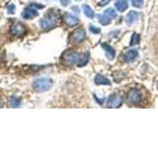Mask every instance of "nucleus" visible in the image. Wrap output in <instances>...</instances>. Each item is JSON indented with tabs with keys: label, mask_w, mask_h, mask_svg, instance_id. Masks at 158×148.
Wrapping results in <instances>:
<instances>
[{
	"label": "nucleus",
	"mask_w": 158,
	"mask_h": 148,
	"mask_svg": "<svg viewBox=\"0 0 158 148\" xmlns=\"http://www.w3.org/2000/svg\"><path fill=\"white\" fill-rule=\"evenodd\" d=\"M52 80L51 78H39L33 82V88L37 92H46L52 88Z\"/></svg>",
	"instance_id": "obj_1"
},
{
	"label": "nucleus",
	"mask_w": 158,
	"mask_h": 148,
	"mask_svg": "<svg viewBox=\"0 0 158 148\" xmlns=\"http://www.w3.org/2000/svg\"><path fill=\"white\" fill-rule=\"evenodd\" d=\"M56 17L52 12H49L46 17L44 19L41 20L40 22V25H41V28L43 30H51L52 28H53L56 26Z\"/></svg>",
	"instance_id": "obj_2"
},
{
	"label": "nucleus",
	"mask_w": 158,
	"mask_h": 148,
	"mask_svg": "<svg viewBox=\"0 0 158 148\" xmlns=\"http://www.w3.org/2000/svg\"><path fill=\"white\" fill-rule=\"evenodd\" d=\"M79 59V56L76 51H72V49H68V51H64L62 54V60L66 65H74Z\"/></svg>",
	"instance_id": "obj_3"
},
{
	"label": "nucleus",
	"mask_w": 158,
	"mask_h": 148,
	"mask_svg": "<svg viewBox=\"0 0 158 148\" xmlns=\"http://www.w3.org/2000/svg\"><path fill=\"white\" fill-rule=\"evenodd\" d=\"M142 100V94L138 89H131L127 94V102L131 105H137Z\"/></svg>",
	"instance_id": "obj_4"
},
{
	"label": "nucleus",
	"mask_w": 158,
	"mask_h": 148,
	"mask_svg": "<svg viewBox=\"0 0 158 148\" xmlns=\"http://www.w3.org/2000/svg\"><path fill=\"white\" fill-rule=\"evenodd\" d=\"M26 27L25 25L20 22H15L10 27V34H12L13 36L16 37H22L23 35L26 34Z\"/></svg>",
	"instance_id": "obj_5"
},
{
	"label": "nucleus",
	"mask_w": 158,
	"mask_h": 148,
	"mask_svg": "<svg viewBox=\"0 0 158 148\" xmlns=\"http://www.w3.org/2000/svg\"><path fill=\"white\" fill-rule=\"evenodd\" d=\"M122 103H123L122 96L115 93V94H112V95L109 97L108 102H107V107L108 108H114V109L118 108V107L122 106Z\"/></svg>",
	"instance_id": "obj_6"
},
{
	"label": "nucleus",
	"mask_w": 158,
	"mask_h": 148,
	"mask_svg": "<svg viewBox=\"0 0 158 148\" xmlns=\"http://www.w3.org/2000/svg\"><path fill=\"white\" fill-rule=\"evenodd\" d=\"M85 39H86L85 31H84L83 29L79 28V29H76L75 31H73L70 37V41L71 43H82Z\"/></svg>",
	"instance_id": "obj_7"
},
{
	"label": "nucleus",
	"mask_w": 158,
	"mask_h": 148,
	"mask_svg": "<svg viewBox=\"0 0 158 148\" xmlns=\"http://www.w3.org/2000/svg\"><path fill=\"white\" fill-rule=\"evenodd\" d=\"M64 23H65L68 27H74L79 23V19L74 16V15L70 13H65L64 14Z\"/></svg>",
	"instance_id": "obj_8"
},
{
	"label": "nucleus",
	"mask_w": 158,
	"mask_h": 148,
	"mask_svg": "<svg viewBox=\"0 0 158 148\" xmlns=\"http://www.w3.org/2000/svg\"><path fill=\"white\" fill-rule=\"evenodd\" d=\"M38 16H39V12L35 8H33L32 6L27 7L22 12V17L24 19H27V20H29V19H34L35 17H38Z\"/></svg>",
	"instance_id": "obj_9"
},
{
	"label": "nucleus",
	"mask_w": 158,
	"mask_h": 148,
	"mask_svg": "<svg viewBox=\"0 0 158 148\" xmlns=\"http://www.w3.org/2000/svg\"><path fill=\"white\" fill-rule=\"evenodd\" d=\"M137 56H138V51L136 49H131V51H128L125 53L123 60L127 63H130V62H132L133 60H135Z\"/></svg>",
	"instance_id": "obj_10"
},
{
	"label": "nucleus",
	"mask_w": 158,
	"mask_h": 148,
	"mask_svg": "<svg viewBox=\"0 0 158 148\" xmlns=\"http://www.w3.org/2000/svg\"><path fill=\"white\" fill-rule=\"evenodd\" d=\"M102 48L106 52V56L107 57L110 59V60H112V59L115 58V56H116V52H115V49H114L111 46H109L108 43H102L101 44Z\"/></svg>",
	"instance_id": "obj_11"
},
{
	"label": "nucleus",
	"mask_w": 158,
	"mask_h": 148,
	"mask_svg": "<svg viewBox=\"0 0 158 148\" xmlns=\"http://www.w3.org/2000/svg\"><path fill=\"white\" fill-rule=\"evenodd\" d=\"M138 13L136 12V11H130L128 12V14L127 15V25H131V24H133V23H135L137 20H138Z\"/></svg>",
	"instance_id": "obj_12"
},
{
	"label": "nucleus",
	"mask_w": 158,
	"mask_h": 148,
	"mask_svg": "<svg viewBox=\"0 0 158 148\" xmlns=\"http://www.w3.org/2000/svg\"><path fill=\"white\" fill-rule=\"evenodd\" d=\"M89 58H90V53H89V51L84 52L81 56H79V59H78V61H77V65L79 67L85 66L86 64L88 63V61H89Z\"/></svg>",
	"instance_id": "obj_13"
},
{
	"label": "nucleus",
	"mask_w": 158,
	"mask_h": 148,
	"mask_svg": "<svg viewBox=\"0 0 158 148\" xmlns=\"http://www.w3.org/2000/svg\"><path fill=\"white\" fill-rule=\"evenodd\" d=\"M95 84L96 85H111V81L105 76L101 75V74H97L95 77Z\"/></svg>",
	"instance_id": "obj_14"
},
{
	"label": "nucleus",
	"mask_w": 158,
	"mask_h": 148,
	"mask_svg": "<svg viewBox=\"0 0 158 148\" xmlns=\"http://www.w3.org/2000/svg\"><path fill=\"white\" fill-rule=\"evenodd\" d=\"M115 6L118 9V11L125 12L128 7L127 0H117L116 3H115Z\"/></svg>",
	"instance_id": "obj_15"
},
{
	"label": "nucleus",
	"mask_w": 158,
	"mask_h": 148,
	"mask_svg": "<svg viewBox=\"0 0 158 148\" xmlns=\"http://www.w3.org/2000/svg\"><path fill=\"white\" fill-rule=\"evenodd\" d=\"M82 10H83V13L85 14V16L89 19H93L95 17V12L94 10L89 6L87 4H83L82 5Z\"/></svg>",
	"instance_id": "obj_16"
},
{
	"label": "nucleus",
	"mask_w": 158,
	"mask_h": 148,
	"mask_svg": "<svg viewBox=\"0 0 158 148\" xmlns=\"http://www.w3.org/2000/svg\"><path fill=\"white\" fill-rule=\"evenodd\" d=\"M97 18H98L99 23L104 25V26H107V25L111 24V21H112V19L109 16H107L106 14H99L97 15Z\"/></svg>",
	"instance_id": "obj_17"
},
{
	"label": "nucleus",
	"mask_w": 158,
	"mask_h": 148,
	"mask_svg": "<svg viewBox=\"0 0 158 148\" xmlns=\"http://www.w3.org/2000/svg\"><path fill=\"white\" fill-rule=\"evenodd\" d=\"M9 104L12 108H19L21 105V101L16 97H10L9 99Z\"/></svg>",
	"instance_id": "obj_18"
},
{
	"label": "nucleus",
	"mask_w": 158,
	"mask_h": 148,
	"mask_svg": "<svg viewBox=\"0 0 158 148\" xmlns=\"http://www.w3.org/2000/svg\"><path fill=\"white\" fill-rule=\"evenodd\" d=\"M139 39H140L139 35L136 34V33H133L131 38V43H130V44H131V46H135V44H137L138 43H139Z\"/></svg>",
	"instance_id": "obj_19"
},
{
	"label": "nucleus",
	"mask_w": 158,
	"mask_h": 148,
	"mask_svg": "<svg viewBox=\"0 0 158 148\" xmlns=\"http://www.w3.org/2000/svg\"><path fill=\"white\" fill-rule=\"evenodd\" d=\"M104 14H106L107 16H109L111 19H115V18H117V12H116L113 8H108L107 10H105V12H104Z\"/></svg>",
	"instance_id": "obj_20"
},
{
	"label": "nucleus",
	"mask_w": 158,
	"mask_h": 148,
	"mask_svg": "<svg viewBox=\"0 0 158 148\" xmlns=\"http://www.w3.org/2000/svg\"><path fill=\"white\" fill-rule=\"evenodd\" d=\"M131 2L132 4L133 7L135 8H140L142 7L143 5V2H144V0H131Z\"/></svg>",
	"instance_id": "obj_21"
},
{
	"label": "nucleus",
	"mask_w": 158,
	"mask_h": 148,
	"mask_svg": "<svg viewBox=\"0 0 158 148\" xmlns=\"http://www.w3.org/2000/svg\"><path fill=\"white\" fill-rule=\"evenodd\" d=\"M89 31L92 34H100L101 33V29L95 27L94 25H89Z\"/></svg>",
	"instance_id": "obj_22"
},
{
	"label": "nucleus",
	"mask_w": 158,
	"mask_h": 148,
	"mask_svg": "<svg viewBox=\"0 0 158 148\" xmlns=\"http://www.w3.org/2000/svg\"><path fill=\"white\" fill-rule=\"evenodd\" d=\"M7 13L9 15H12L15 13V5L14 4H10L7 6Z\"/></svg>",
	"instance_id": "obj_23"
},
{
	"label": "nucleus",
	"mask_w": 158,
	"mask_h": 148,
	"mask_svg": "<svg viewBox=\"0 0 158 148\" xmlns=\"http://www.w3.org/2000/svg\"><path fill=\"white\" fill-rule=\"evenodd\" d=\"M70 2H71V0H60V4L62 5L63 7L68 6V5L70 4Z\"/></svg>",
	"instance_id": "obj_24"
},
{
	"label": "nucleus",
	"mask_w": 158,
	"mask_h": 148,
	"mask_svg": "<svg viewBox=\"0 0 158 148\" xmlns=\"http://www.w3.org/2000/svg\"><path fill=\"white\" fill-rule=\"evenodd\" d=\"M111 1H112V0H101V2L99 4H100V6H105V5L109 4Z\"/></svg>",
	"instance_id": "obj_25"
},
{
	"label": "nucleus",
	"mask_w": 158,
	"mask_h": 148,
	"mask_svg": "<svg viewBox=\"0 0 158 148\" xmlns=\"http://www.w3.org/2000/svg\"><path fill=\"white\" fill-rule=\"evenodd\" d=\"M72 9H74V11H75V12H79V10H78V7H76V6H74V7H72Z\"/></svg>",
	"instance_id": "obj_26"
},
{
	"label": "nucleus",
	"mask_w": 158,
	"mask_h": 148,
	"mask_svg": "<svg viewBox=\"0 0 158 148\" xmlns=\"http://www.w3.org/2000/svg\"><path fill=\"white\" fill-rule=\"evenodd\" d=\"M2 107V105H1V102H0V108H1Z\"/></svg>",
	"instance_id": "obj_27"
},
{
	"label": "nucleus",
	"mask_w": 158,
	"mask_h": 148,
	"mask_svg": "<svg viewBox=\"0 0 158 148\" xmlns=\"http://www.w3.org/2000/svg\"><path fill=\"white\" fill-rule=\"evenodd\" d=\"M0 62H1V56H0Z\"/></svg>",
	"instance_id": "obj_28"
}]
</instances>
